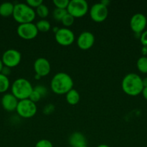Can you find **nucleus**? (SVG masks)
Returning a JSON list of instances; mask_svg holds the SVG:
<instances>
[{"instance_id":"nucleus-1","label":"nucleus","mask_w":147,"mask_h":147,"mask_svg":"<svg viewBox=\"0 0 147 147\" xmlns=\"http://www.w3.org/2000/svg\"><path fill=\"white\" fill-rule=\"evenodd\" d=\"M74 80L68 73L60 72L54 75L50 81V88L54 93L66 94L73 88Z\"/></svg>"},{"instance_id":"nucleus-2","label":"nucleus","mask_w":147,"mask_h":147,"mask_svg":"<svg viewBox=\"0 0 147 147\" xmlns=\"http://www.w3.org/2000/svg\"><path fill=\"white\" fill-rule=\"evenodd\" d=\"M122 89L128 96H138L144 89L142 78L136 73H128L122 79Z\"/></svg>"},{"instance_id":"nucleus-3","label":"nucleus","mask_w":147,"mask_h":147,"mask_svg":"<svg viewBox=\"0 0 147 147\" xmlns=\"http://www.w3.org/2000/svg\"><path fill=\"white\" fill-rule=\"evenodd\" d=\"M13 18L20 24L33 22L36 16L34 9L27 5L26 3H17L14 4Z\"/></svg>"},{"instance_id":"nucleus-4","label":"nucleus","mask_w":147,"mask_h":147,"mask_svg":"<svg viewBox=\"0 0 147 147\" xmlns=\"http://www.w3.org/2000/svg\"><path fill=\"white\" fill-rule=\"evenodd\" d=\"M33 88L34 87L32 86L31 83L23 78H20L14 80L11 87L12 93L19 100L29 98Z\"/></svg>"},{"instance_id":"nucleus-5","label":"nucleus","mask_w":147,"mask_h":147,"mask_svg":"<svg viewBox=\"0 0 147 147\" xmlns=\"http://www.w3.org/2000/svg\"><path fill=\"white\" fill-rule=\"evenodd\" d=\"M17 113L20 116L24 119H30L33 117L37 113L36 103L29 98L19 100L17 109Z\"/></svg>"},{"instance_id":"nucleus-6","label":"nucleus","mask_w":147,"mask_h":147,"mask_svg":"<svg viewBox=\"0 0 147 147\" xmlns=\"http://www.w3.org/2000/svg\"><path fill=\"white\" fill-rule=\"evenodd\" d=\"M67 11L74 18L84 16L89 10V5L85 0H71L67 7Z\"/></svg>"},{"instance_id":"nucleus-7","label":"nucleus","mask_w":147,"mask_h":147,"mask_svg":"<svg viewBox=\"0 0 147 147\" xmlns=\"http://www.w3.org/2000/svg\"><path fill=\"white\" fill-rule=\"evenodd\" d=\"M55 40L61 45L69 46L74 41V33L67 27H61L55 32Z\"/></svg>"},{"instance_id":"nucleus-8","label":"nucleus","mask_w":147,"mask_h":147,"mask_svg":"<svg viewBox=\"0 0 147 147\" xmlns=\"http://www.w3.org/2000/svg\"><path fill=\"white\" fill-rule=\"evenodd\" d=\"M22 59V55L15 49H9L2 55L1 60L4 66L9 67H16L20 64Z\"/></svg>"},{"instance_id":"nucleus-9","label":"nucleus","mask_w":147,"mask_h":147,"mask_svg":"<svg viewBox=\"0 0 147 147\" xmlns=\"http://www.w3.org/2000/svg\"><path fill=\"white\" fill-rule=\"evenodd\" d=\"M38 32L35 24H33V22L20 24L17 29L18 35L24 40L34 39L37 35Z\"/></svg>"},{"instance_id":"nucleus-10","label":"nucleus","mask_w":147,"mask_h":147,"mask_svg":"<svg viewBox=\"0 0 147 147\" xmlns=\"http://www.w3.org/2000/svg\"><path fill=\"white\" fill-rule=\"evenodd\" d=\"M89 14L93 21L101 22L105 21L108 16V8L101 2L95 3L89 10Z\"/></svg>"},{"instance_id":"nucleus-11","label":"nucleus","mask_w":147,"mask_h":147,"mask_svg":"<svg viewBox=\"0 0 147 147\" xmlns=\"http://www.w3.org/2000/svg\"><path fill=\"white\" fill-rule=\"evenodd\" d=\"M146 24V17L141 13H136L133 14L130 20L131 29L137 34H141L145 30Z\"/></svg>"},{"instance_id":"nucleus-12","label":"nucleus","mask_w":147,"mask_h":147,"mask_svg":"<svg viewBox=\"0 0 147 147\" xmlns=\"http://www.w3.org/2000/svg\"><path fill=\"white\" fill-rule=\"evenodd\" d=\"M33 67L35 74L40 77L48 76L51 70L50 62L46 58L42 57L36 59L33 64Z\"/></svg>"},{"instance_id":"nucleus-13","label":"nucleus","mask_w":147,"mask_h":147,"mask_svg":"<svg viewBox=\"0 0 147 147\" xmlns=\"http://www.w3.org/2000/svg\"><path fill=\"white\" fill-rule=\"evenodd\" d=\"M95 40V35L91 32L84 31L78 37L76 44L82 50H88L93 46Z\"/></svg>"},{"instance_id":"nucleus-14","label":"nucleus","mask_w":147,"mask_h":147,"mask_svg":"<svg viewBox=\"0 0 147 147\" xmlns=\"http://www.w3.org/2000/svg\"><path fill=\"white\" fill-rule=\"evenodd\" d=\"M1 103L4 110L12 112L16 111L17 109L19 100L12 93H6L1 98Z\"/></svg>"},{"instance_id":"nucleus-15","label":"nucleus","mask_w":147,"mask_h":147,"mask_svg":"<svg viewBox=\"0 0 147 147\" xmlns=\"http://www.w3.org/2000/svg\"><path fill=\"white\" fill-rule=\"evenodd\" d=\"M69 143L71 147H80L86 145V139L83 134L76 131L70 135Z\"/></svg>"},{"instance_id":"nucleus-16","label":"nucleus","mask_w":147,"mask_h":147,"mask_svg":"<svg viewBox=\"0 0 147 147\" xmlns=\"http://www.w3.org/2000/svg\"><path fill=\"white\" fill-rule=\"evenodd\" d=\"M14 4L10 1H5L0 4V15L4 17L12 15L14 11Z\"/></svg>"},{"instance_id":"nucleus-17","label":"nucleus","mask_w":147,"mask_h":147,"mask_svg":"<svg viewBox=\"0 0 147 147\" xmlns=\"http://www.w3.org/2000/svg\"><path fill=\"white\" fill-rule=\"evenodd\" d=\"M66 100L70 105H76L80 100V95L78 90L72 88L66 94Z\"/></svg>"},{"instance_id":"nucleus-18","label":"nucleus","mask_w":147,"mask_h":147,"mask_svg":"<svg viewBox=\"0 0 147 147\" xmlns=\"http://www.w3.org/2000/svg\"><path fill=\"white\" fill-rule=\"evenodd\" d=\"M37 29L38 31L43 32H46L50 30V23L49 22L48 20H46V19H42V20H39L37 23L35 24Z\"/></svg>"},{"instance_id":"nucleus-19","label":"nucleus","mask_w":147,"mask_h":147,"mask_svg":"<svg viewBox=\"0 0 147 147\" xmlns=\"http://www.w3.org/2000/svg\"><path fill=\"white\" fill-rule=\"evenodd\" d=\"M138 70L142 73H147V56H141L136 63Z\"/></svg>"},{"instance_id":"nucleus-20","label":"nucleus","mask_w":147,"mask_h":147,"mask_svg":"<svg viewBox=\"0 0 147 147\" xmlns=\"http://www.w3.org/2000/svg\"><path fill=\"white\" fill-rule=\"evenodd\" d=\"M10 86L9 78L0 73V93H4L7 91L10 88Z\"/></svg>"},{"instance_id":"nucleus-21","label":"nucleus","mask_w":147,"mask_h":147,"mask_svg":"<svg viewBox=\"0 0 147 147\" xmlns=\"http://www.w3.org/2000/svg\"><path fill=\"white\" fill-rule=\"evenodd\" d=\"M36 14L39 16L40 17H41L42 19H45L46 17H47L49 14V9L46 4H44L43 3L42 4H40L39 7H37L36 8L35 11Z\"/></svg>"},{"instance_id":"nucleus-22","label":"nucleus","mask_w":147,"mask_h":147,"mask_svg":"<svg viewBox=\"0 0 147 147\" xmlns=\"http://www.w3.org/2000/svg\"><path fill=\"white\" fill-rule=\"evenodd\" d=\"M67 13V9L55 8L53 11V17L54 20H57V21H61V20L64 17L65 14H66Z\"/></svg>"},{"instance_id":"nucleus-23","label":"nucleus","mask_w":147,"mask_h":147,"mask_svg":"<svg viewBox=\"0 0 147 147\" xmlns=\"http://www.w3.org/2000/svg\"><path fill=\"white\" fill-rule=\"evenodd\" d=\"M74 17L71 14H70L69 13H67L66 14H65V16L63 17V19H62L61 22L66 27H70L74 22Z\"/></svg>"},{"instance_id":"nucleus-24","label":"nucleus","mask_w":147,"mask_h":147,"mask_svg":"<svg viewBox=\"0 0 147 147\" xmlns=\"http://www.w3.org/2000/svg\"><path fill=\"white\" fill-rule=\"evenodd\" d=\"M53 2L56 8L66 9L69 4V0H53Z\"/></svg>"},{"instance_id":"nucleus-25","label":"nucleus","mask_w":147,"mask_h":147,"mask_svg":"<svg viewBox=\"0 0 147 147\" xmlns=\"http://www.w3.org/2000/svg\"><path fill=\"white\" fill-rule=\"evenodd\" d=\"M34 90H36L41 96L42 98L46 96L48 93L47 88L43 86V85H37L34 87Z\"/></svg>"},{"instance_id":"nucleus-26","label":"nucleus","mask_w":147,"mask_h":147,"mask_svg":"<svg viewBox=\"0 0 147 147\" xmlns=\"http://www.w3.org/2000/svg\"><path fill=\"white\" fill-rule=\"evenodd\" d=\"M35 147H53V144L48 139H40L35 144Z\"/></svg>"},{"instance_id":"nucleus-27","label":"nucleus","mask_w":147,"mask_h":147,"mask_svg":"<svg viewBox=\"0 0 147 147\" xmlns=\"http://www.w3.org/2000/svg\"><path fill=\"white\" fill-rule=\"evenodd\" d=\"M43 3V0H27V1H26V4L32 8H37Z\"/></svg>"},{"instance_id":"nucleus-28","label":"nucleus","mask_w":147,"mask_h":147,"mask_svg":"<svg viewBox=\"0 0 147 147\" xmlns=\"http://www.w3.org/2000/svg\"><path fill=\"white\" fill-rule=\"evenodd\" d=\"M41 98H42L41 96H40V95L39 94L36 90H35L34 88H33V92H32L31 94H30V97H29V99L31 100L33 102H34V103H36V102L39 101V100L41 99Z\"/></svg>"},{"instance_id":"nucleus-29","label":"nucleus","mask_w":147,"mask_h":147,"mask_svg":"<svg viewBox=\"0 0 147 147\" xmlns=\"http://www.w3.org/2000/svg\"><path fill=\"white\" fill-rule=\"evenodd\" d=\"M54 109H55L54 105L50 104H50L46 105V106L43 108V112L45 113V114L49 115V114H50V113H53V111H54Z\"/></svg>"},{"instance_id":"nucleus-30","label":"nucleus","mask_w":147,"mask_h":147,"mask_svg":"<svg viewBox=\"0 0 147 147\" xmlns=\"http://www.w3.org/2000/svg\"><path fill=\"white\" fill-rule=\"evenodd\" d=\"M140 41L143 46H147V30H144L140 36Z\"/></svg>"},{"instance_id":"nucleus-31","label":"nucleus","mask_w":147,"mask_h":147,"mask_svg":"<svg viewBox=\"0 0 147 147\" xmlns=\"http://www.w3.org/2000/svg\"><path fill=\"white\" fill-rule=\"evenodd\" d=\"M1 73L4 75V76H7V77H8V76H10V73H11V68L9 67H7V66H4Z\"/></svg>"},{"instance_id":"nucleus-32","label":"nucleus","mask_w":147,"mask_h":147,"mask_svg":"<svg viewBox=\"0 0 147 147\" xmlns=\"http://www.w3.org/2000/svg\"><path fill=\"white\" fill-rule=\"evenodd\" d=\"M141 53L143 56H147V46H143L141 48Z\"/></svg>"},{"instance_id":"nucleus-33","label":"nucleus","mask_w":147,"mask_h":147,"mask_svg":"<svg viewBox=\"0 0 147 147\" xmlns=\"http://www.w3.org/2000/svg\"><path fill=\"white\" fill-rule=\"evenodd\" d=\"M142 93L144 98L147 100V88H144V89H143L142 90V93Z\"/></svg>"},{"instance_id":"nucleus-34","label":"nucleus","mask_w":147,"mask_h":147,"mask_svg":"<svg viewBox=\"0 0 147 147\" xmlns=\"http://www.w3.org/2000/svg\"><path fill=\"white\" fill-rule=\"evenodd\" d=\"M143 82V86H144V88H147V77L144 78V79H142Z\"/></svg>"},{"instance_id":"nucleus-35","label":"nucleus","mask_w":147,"mask_h":147,"mask_svg":"<svg viewBox=\"0 0 147 147\" xmlns=\"http://www.w3.org/2000/svg\"><path fill=\"white\" fill-rule=\"evenodd\" d=\"M100 2L102 3V4H103L104 5H105V6H107V7H108V6L109 5V4H110V1H108V0H103V1H101Z\"/></svg>"},{"instance_id":"nucleus-36","label":"nucleus","mask_w":147,"mask_h":147,"mask_svg":"<svg viewBox=\"0 0 147 147\" xmlns=\"http://www.w3.org/2000/svg\"><path fill=\"white\" fill-rule=\"evenodd\" d=\"M4 64H3L2 63V60H1V59L0 58V73H1V70H2V68L4 67Z\"/></svg>"},{"instance_id":"nucleus-37","label":"nucleus","mask_w":147,"mask_h":147,"mask_svg":"<svg viewBox=\"0 0 147 147\" xmlns=\"http://www.w3.org/2000/svg\"><path fill=\"white\" fill-rule=\"evenodd\" d=\"M97 147H110V146H109L107 144H102L99 145V146H97Z\"/></svg>"},{"instance_id":"nucleus-38","label":"nucleus","mask_w":147,"mask_h":147,"mask_svg":"<svg viewBox=\"0 0 147 147\" xmlns=\"http://www.w3.org/2000/svg\"><path fill=\"white\" fill-rule=\"evenodd\" d=\"M35 78L36 79H39V78H41V77H40V76H37V75H36V74H35Z\"/></svg>"},{"instance_id":"nucleus-39","label":"nucleus","mask_w":147,"mask_h":147,"mask_svg":"<svg viewBox=\"0 0 147 147\" xmlns=\"http://www.w3.org/2000/svg\"><path fill=\"white\" fill-rule=\"evenodd\" d=\"M80 147H88V146H86V145H84V146H80Z\"/></svg>"}]
</instances>
